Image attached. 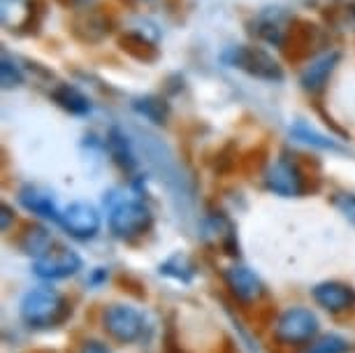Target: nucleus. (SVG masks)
<instances>
[{
  "label": "nucleus",
  "mask_w": 355,
  "mask_h": 353,
  "mask_svg": "<svg viewBox=\"0 0 355 353\" xmlns=\"http://www.w3.org/2000/svg\"><path fill=\"white\" fill-rule=\"evenodd\" d=\"M53 246V239H51V232L42 228V225H28L21 237V249L24 254L33 256L37 261V258H42L46 251H49Z\"/></svg>",
  "instance_id": "19"
},
{
  "label": "nucleus",
  "mask_w": 355,
  "mask_h": 353,
  "mask_svg": "<svg viewBox=\"0 0 355 353\" xmlns=\"http://www.w3.org/2000/svg\"><path fill=\"white\" fill-rule=\"evenodd\" d=\"M153 225V214L139 200H121L110 212V230L119 239H135L149 232Z\"/></svg>",
  "instance_id": "3"
},
{
  "label": "nucleus",
  "mask_w": 355,
  "mask_h": 353,
  "mask_svg": "<svg viewBox=\"0 0 355 353\" xmlns=\"http://www.w3.org/2000/svg\"><path fill=\"white\" fill-rule=\"evenodd\" d=\"M19 200H21L24 207L31 209L33 214H37L42 218H53V221L61 218V209L56 207V200H53L46 191L37 189V186H26V189H21Z\"/></svg>",
  "instance_id": "15"
},
{
  "label": "nucleus",
  "mask_w": 355,
  "mask_h": 353,
  "mask_svg": "<svg viewBox=\"0 0 355 353\" xmlns=\"http://www.w3.org/2000/svg\"><path fill=\"white\" fill-rule=\"evenodd\" d=\"M220 61H223L227 68H234L253 79H260V82L277 84V82H284V77H286L281 63L270 51H265L263 46H253V44L230 46V49H225L223 54H220Z\"/></svg>",
  "instance_id": "2"
},
{
  "label": "nucleus",
  "mask_w": 355,
  "mask_h": 353,
  "mask_svg": "<svg viewBox=\"0 0 355 353\" xmlns=\"http://www.w3.org/2000/svg\"><path fill=\"white\" fill-rule=\"evenodd\" d=\"M291 135L297 137L300 142H306V144H313V146H320V149H332V151H341V146L337 142H332L330 137L320 135L311 128V126H306L304 121H297L295 126H291Z\"/></svg>",
  "instance_id": "22"
},
{
  "label": "nucleus",
  "mask_w": 355,
  "mask_h": 353,
  "mask_svg": "<svg viewBox=\"0 0 355 353\" xmlns=\"http://www.w3.org/2000/svg\"><path fill=\"white\" fill-rule=\"evenodd\" d=\"M107 146H110V154H112L114 163H116L119 168L125 170V172L135 170V165H137L135 151H132L128 137L123 135L121 128H112L110 132H107Z\"/></svg>",
  "instance_id": "18"
},
{
  "label": "nucleus",
  "mask_w": 355,
  "mask_h": 353,
  "mask_svg": "<svg viewBox=\"0 0 355 353\" xmlns=\"http://www.w3.org/2000/svg\"><path fill=\"white\" fill-rule=\"evenodd\" d=\"M70 304L61 291L51 289V286H37L24 293L21 302H19V314L28 328L44 330L53 328L68 316Z\"/></svg>",
  "instance_id": "1"
},
{
  "label": "nucleus",
  "mask_w": 355,
  "mask_h": 353,
  "mask_svg": "<svg viewBox=\"0 0 355 353\" xmlns=\"http://www.w3.org/2000/svg\"><path fill=\"white\" fill-rule=\"evenodd\" d=\"M119 46H121L123 54H128L130 58H135L139 63H153V61H158V56H160L156 42L144 37L142 33H137V31H130V33H125V35H121Z\"/></svg>",
  "instance_id": "16"
},
{
  "label": "nucleus",
  "mask_w": 355,
  "mask_h": 353,
  "mask_svg": "<svg viewBox=\"0 0 355 353\" xmlns=\"http://www.w3.org/2000/svg\"><path fill=\"white\" fill-rule=\"evenodd\" d=\"M318 335V318L306 307H291L279 316L274 325V339L284 346L309 344Z\"/></svg>",
  "instance_id": "4"
},
{
  "label": "nucleus",
  "mask_w": 355,
  "mask_h": 353,
  "mask_svg": "<svg viewBox=\"0 0 355 353\" xmlns=\"http://www.w3.org/2000/svg\"><path fill=\"white\" fill-rule=\"evenodd\" d=\"M82 270V258L68 246H51L49 251L33 261V272L35 277L44 282H58V279H68Z\"/></svg>",
  "instance_id": "7"
},
{
  "label": "nucleus",
  "mask_w": 355,
  "mask_h": 353,
  "mask_svg": "<svg viewBox=\"0 0 355 353\" xmlns=\"http://www.w3.org/2000/svg\"><path fill=\"white\" fill-rule=\"evenodd\" d=\"M265 186L281 198H297L304 193V175L291 158H277L265 170Z\"/></svg>",
  "instance_id": "8"
},
{
  "label": "nucleus",
  "mask_w": 355,
  "mask_h": 353,
  "mask_svg": "<svg viewBox=\"0 0 355 353\" xmlns=\"http://www.w3.org/2000/svg\"><path fill=\"white\" fill-rule=\"evenodd\" d=\"M132 110H135L137 114H142L146 121H151L156 126H163L167 121V117H170V105L158 96L137 98L135 103H132Z\"/></svg>",
  "instance_id": "20"
},
{
  "label": "nucleus",
  "mask_w": 355,
  "mask_h": 353,
  "mask_svg": "<svg viewBox=\"0 0 355 353\" xmlns=\"http://www.w3.org/2000/svg\"><path fill=\"white\" fill-rule=\"evenodd\" d=\"M0 77H3V86L5 89H15L24 82V72L21 68L12 61V58L3 56V65H0Z\"/></svg>",
  "instance_id": "24"
},
{
  "label": "nucleus",
  "mask_w": 355,
  "mask_h": 353,
  "mask_svg": "<svg viewBox=\"0 0 355 353\" xmlns=\"http://www.w3.org/2000/svg\"><path fill=\"white\" fill-rule=\"evenodd\" d=\"M10 218H12V209L8 205H3V230L10 228Z\"/></svg>",
  "instance_id": "28"
},
{
  "label": "nucleus",
  "mask_w": 355,
  "mask_h": 353,
  "mask_svg": "<svg viewBox=\"0 0 355 353\" xmlns=\"http://www.w3.org/2000/svg\"><path fill=\"white\" fill-rule=\"evenodd\" d=\"M320 44H323V33L316 24L306 19H291L281 49L288 61H304L316 54Z\"/></svg>",
  "instance_id": "6"
},
{
  "label": "nucleus",
  "mask_w": 355,
  "mask_h": 353,
  "mask_svg": "<svg viewBox=\"0 0 355 353\" xmlns=\"http://www.w3.org/2000/svg\"><path fill=\"white\" fill-rule=\"evenodd\" d=\"M103 328L112 339H116L119 344H132L142 337L144 332V318L142 314L130 307V304H110L103 311Z\"/></svg>",
  "instance_id": "5"
},
{
  "label": "nucleus",
  "mask_w": 355,
  "mask_h": 353,
  "mask_svg": "<svg viewBox=\"0 0 355 353\" xmlns=\"http://www.w3.org/2000/svg\"><path fill=\"white\" fill-rule=\"evenodd\" d=\"M51 100L61 110H65L72 117H86L91 114V100L84 96L77 86L72 84H56L51 89Z\"/></svg>",
  "instance_id": "14"
},
{
  "label": "nucleus",
  "mask_w": 355,
  "mask_h": 353,
  "mask_svg": "<svg viewBox=\"0 0 355 353\" xmlns=\"http://www.w3.org/2000/svg\"><path fill=\"white\" fill-rule=\"evenodd\" d=\"M61 228L75 239H93L100 232V214L91 203H72L61 209Z\"/></svg>",
  "instance_id": "9"
},
{
  "label": "nucleus",
  "mask_w": 355,
  "mask_h": 353,
  "mask_svg": "<svg viewBox=\"0 0 355 353\" xmlns=\"http://www.w3.org/2000/svg\"><path fill=\"white\" fill-rule=\"evenodd\" d=\"M341 61V54L339 51H325V54H320L316 58H311L309 65L302 70V75H300V84H302V89L306 93H311V96H316L327 86L330 82L334 68L339 65Z\"/></svg>",
  "instance_id": "12"
},
{
  "label": "nucleus",
  "mask_w": 355,
  "mask_h": 353,
  "mask_svg": "<svg viewBox=\"0 0 355 353\" xmlns=\"http://www.w3.org/2000/svg\"><path fill=\"white\" fill-rule=\"evenodd\" d=\"M58 3H61L63 8H70V10H84V8H89L93 0H58Z\"/></svg>",
  "instance_id": "27"
},
{
  "label": "nucleus",
  "mask_w": 355,
  "mask_h": 353,
  "mask_svg": "<svg viewBox=\"0 0 355 353\" xmlns=\"http://www.w3.org/2000/svg\"><path fill=\"white\" fill-rule=\"evenodd\" d=\"M348 342L339 335H323L306 344L304 353H346Z\"/></svg>",
  "instance_id": "23"
},
{
  "label": "nucleus",
  "mask_w": 355,
  "mask_h": 353,
  "mask_svg": "<svg viewBox=\"0 0 355 353\" xmlns=\"http://www.w3.org/2000/svg\"><path fill=\"white\" fill-rule=\"evenodd\" d=\"M351 12H353V17H355V5H353V8H351Z\"/></svg>",
  "instance_id": "29"
},
{
  "label": "nucleus",
  "mask_w": 355,
  "mask_h": 353,
  "mask_svg": "<svg viewBox=\"0 0 355 353\" xmlns=\"http://www.w3.org/2000/svg\"><path fill=\"white\" fill-rule=\"evenodd\" d=\"M223 282L227 293L242 304L258 302L265 293V286L260 282V277L246 265H230L223 270Z\"/></svg>",
  "instance_id": "11"
},
{
  "label": "nucleus",
  "mask_w": 355,
  "mask_h": 353,
  "mask_svg": "<svg viewBox=\"0 0 355 353\" xmlns=\"http://www.w3.org/2000/svg\"><path fill=\"white\" fill-rule=\"evenodd\" d=\"M77 353H112V351L107 349V344H103V342H84L82 349Z\"/></svg>",
  "instance_id": "26"
},
{
  "label": "nucleus",
  "mask_w": 355,
  "mask_h": 353,
  "mask_svg": "<svg viewBox=\"0 0 355 353\" xmlns=\"http://www.w3.org/2000/svg\"><path fill=\"white\" fill-rule=\"evenodd\" d=\"M160 275L179 279V282H191L193 275H196V265L186 254H174L160 265Z\"/></svg>",
  "instance_id": "21"
},
{
  "label": "nucleus",
  "mask_w": 355,
  "mask_h": 353,
  "mask_svg": "<svg viewBox=\"0 0 355 353\" xmlns=\"http://www.w3.org/2000/svg\"><path fill=\"white\" fill-rule=\"evenodd\" d=\"M112 17L103 12L100 8H84V10H77V15L72 17V24H70V31L72 35L77 40H82L86 44H96V42H103V40L112 33Z\"/></svg>",
  "instance_id": "10"
},
{
  "label": "nucleus",
  "mask_w": 355,
  "mask_h": 353,
  "mask_svg": "<svg viewBox=\"0 0 355 353\" xmlns=\"http://www.w3.org/2000/svg\"><path fill=\"white\" fill-rule=\"evenodd\" d=\"M284 19V15L281 12H263L258 19H256V28H253V33L260 37V40H265V42H270V44H277L281 46L284 44V37H286V31H288V26L281 21ZM291 24V21H288Z\"/></svg>",
  "instance_id": "17"
},
{
  "label": "nucleus",
  "mask_w": 355,
  "mask_h": 353,
  "mask_svg": "<svg viewBox=\"0 0 355 353\" xmlns=\"http://www.w3.org/2000/svg\"><path fill=\"white\" fill-rule=\"evenodd\" d=\"M311 295L316 300L318 307H323L330 314H341V311L355 307V291L348 284L341 282H323L313 286Z\"/></svg>",
  "instance_id": "13"
},
{
  "label": "nucleus",
  "mask_w": 355,
  "mask_h": 353,
  "mask_svg": "<svg viewBox=\"0 0 355 353\" xmlns=\"http://www.w3.org/2000/svg\"><path fill=\"white\" fill-rule=\"evenodd\" d=\"M334 207L344 214V218L355 223V196L353 193H341V196L334 198Z\"/></svg>",
  "instance_id": "25"
}]
</instances>
